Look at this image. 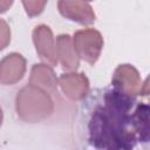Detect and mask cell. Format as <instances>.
<instances>
[{"instance_id":"30bf717a","label":"cell","mask_w":150,"mask_h":150,"mask_svg":"<svg viewBox=\"0 0 150 150\" xmlns=\"http://www.w3.org/2000/svg\"><path fill=\"white\" fill-rule=\"evenodd\" d=\"M29 84L38 87L46 93L54 94L57 89L59 82L55 76L54 70L48 64H34L30 70Z\"/></svg>"},{"instance_id":"ba28073f","label":"cell","mask_w":150,"mask_h":150,"mask_svg":"<svg viewBox=\"0 0 150 150\" xmlns=\"http://www.w3.org/2000/svg\"><path fill=\"white\" fill-rule=\"evenodd\" d=\"M63 94L73 101L83 98L89 90V81L83 74L68 73L60 76L57 80Z\"/></svg>"},{"instance_id":"5b68a950","label":"cell","mask_w":150,"mask_h":150,"mask_svg":"<svg viewBox=\"0 0 150 150\" xmlns=\"http://www.w3.org/2000/svg\"><path fill=\"white\" fill-rule=\"evenodd\" d=\"M33 41L39 56L43 61L53 66H56L57 59H56L55 40L50 28L46 25L36 26L33 30Z\"/></svg>"},{"instance_id":"9c48e42d","label":"cell","mask_w":150,"mask_h":150,"mask_svg":"<svg viewBox=\"0 0 150 150\" xmlns=\"http://www.w3.org/2000/svg\"><path fill=\"white\" fill-rule=\"evenodd\" d=\"M55 49H56V59L60 61L62 68L68 71H74L79 67V56L74 49L71 38L68 34L59 35L55 40Z\"/></svg>"},{"instance_id":"5bb4252c","label":"cell","mask_w":150,"mask_h":150,"mask_svg":"<svg viewBox=\"0 0 150 150\" xmlns=\"http://www.w3.org/2000/svg\"><path fill=\"white\" fill-rule=\"evenodd\" d=\"M1 122H2V110L0 108V125H1Z\"/></svg>"},{"instance_id":"4fadbf2b","label":"cell","mask_w":150,"mask_h":150,"mask_svg":"<svg viewBox=\"0 0 150 150\" xmlns=\"http://www.w3.org/2000/svg\"><path fill=\"white\" fill-rule=\"evenodd\" d=\"M12 1H5V0H0V13L6 12L11 6H12Z\"/></svg>"},{"instance_id":"3957f363","label":"cell","mask_w":150,"mask_h":150,"mask_svg":"<svg viewBox=\"0 0 150 150\" xmlns=\"http://www.w3.org/2000/svg\"><path fill=\"white\" fill-rule=\"evenodd\" d=\"M112 84L117 93L128 97L148 94V80L142 82L139 73L131 64H121L116 68Z\"/></svg>"},{"instance_id":"6da1fadb","label":"cell","mask_w":150,"mask_h":150,"mask_svg":"<svg viewBox=\"0 0 150 150\" xmlns=\"http://www.w3.org/2000/svg\"><path fill=\"white\" fill-rule=\"evenodd\" d=\"M130 97L117 91L105 97V104L96 111L91 120L93 142L107 150H118L134 139V134L128 129V111Z\"/></svg>"},{"instance_id":"8fae6325","label":"cell","mask_w":150,"mask_h":150,"mask_svg":"<svg viewBox=\"0 0 150 150\" xmlns=\"http://www.w3.org/2000/svg\"><path fill=\"white\" fill-rule=\"evenodd\" d=\"M22 5L29 16H35L43 11L47 1H22Z\"/></svg>"},{"instance_id":"277c9868","label":"cell","mask_w":150,"mask_h":150,"mask_svg":"<svg viewBox=\"0 0 150 150\" xmlns=\"http://www.w3.org/2000/svg\"><path fill=\"white\" fill-rule=\"evenodd\" d=\"M71 41L79 59L90 64L97 61L103 48V38L100 32L94 28L81 29L74 34Z\"/></svg>"},{"instance_id":"7c38bea8","label":"cell","mask_w":150,"mask_h":150,"mask_svg":"<svg viewBox=\"0 0 150 150\" xmlns=\"http://www.w3.org/2000/svg\"><path fill=\"white\" fill-rule=\"evenodd\" d=\"M11 41V28L8 23L0 19V50L6 48Z\"/></svg>"},{"instance_id":"7a4b0ae2","label":"cell","mask_w":150,"mask_h":150,"mask_svg":"<svg viewBox=\"0 0 150 150\" xmlns=\"http://www.w3.org/2000/svg\"><path fill=\"white\" fill-rule=\"evenodd\" d=\"M15 107L19 117L29 123H36L46 120L54 110L50 95L32 84L23 87L18 93Z\"/></svg>"},{"instance_id":"8992f818","label":"cell","mask_w":150,"mask_h":150,"mask_svg":"<svg viewBox=\"0 0 150 150\" xmlns=\"http://www.w3.org/2000/svg\"><path fill=\"white\" fill-rule=\"evenodd\" d=\"M26 71V60L19 53H11L0 61V84L19 82Z\"/></svg>"},{"instance_id":"52a82bcc","label":"cell","mask_w":150,"mask_h":150,"mask_svg":"<svg viewBox=\"0 0 150 150\" xmlns=\"http://www.w3.org/2000/svg\"><path fill=\"white\" fill-rule=\"evenodd\" d=\"M60 13L75 22L81 25H90L95 21V13L90 4L84 1H68L62 0L57 4Z\"/></svg>"}]
</instances>
